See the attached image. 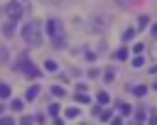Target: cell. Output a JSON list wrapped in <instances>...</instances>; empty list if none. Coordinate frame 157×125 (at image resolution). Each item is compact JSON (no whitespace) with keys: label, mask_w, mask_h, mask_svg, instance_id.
<instances>
[{"label":"cell","mask_w":157,"mask_h":125,"mask_svg":"<svg viewBox=\"0 0 157 125\" xmlns=\"http://www.w3.org/2000/svg\"><path fill=\"white\" fill-rule=\"evenodd\" d=\"M44 69H47V71H56V61L47 59V61H44Z\"/></svg>","instance_id":"cell-18"},{"label":"cell","mask_w":157,"mask_h":125,"mask_svg":"<svg viewBox=\"0 0 157 125\" xmlns=\"http://www.w3.org/2000/svg\"><path fill=\"white\" fill-rule=\"evenodd\" d=\"M64 115H66L69 120H74V118H78V108H66V110H64Z\"/></svg>","instance_id":"cell-11"},{"label":"cell","mask_w":157,"mask_h":125,"mask_svg":"<svg viewBox=\"0 0 157 125\" xmlns=\"http://www.w3.org/2000/svg\"><path fill=\"white\" fill-rule=\"evenodd\" d=\"M132 91H135V96H137V98H142V96L147 93V86H135Z\"/></svg>","instance_id":"cell-15"},{"label":"cell","mask_w":157,"mask_h":125,"mask_svg":"<svg viewBox=\"0 0 157 125\" xmlns=\"http://www.w3.org/2000/svg\"><path fill=\"white\" fill-rule=\"evenodd\" d=\"M108 100H110V98H108V93H103V91H101V93H98V105H105Z\"/></svg>","instance_id":"cell-19"},{"label":"cell","mask_w":157,"mask_h":125,"mask_svg":"<svg viewBox=\"0 0 157 125\" xmlns=\"http://www.w3.org/2000/svg\"><path fill=\"white\" fill-rule=\"evenodd\" d=\"M10 96V86L7 83H0V98H7Z\"/></svg>","instance_id":"cell-16"},{"label":"cell","mask_w":157,"mask_h":125,"mask_svg":"<svg viewBox=\"0 0 157 125\" xmlns=\"http://www.w3.org/2000/svg\"><path fill=\"white\" fill-rule=\"evenodd\" d=\"M0 61H7V49L0 47Z\"/></svg>","instance_id":"cell-26"},{"label":"cell","mask_w":157,"mask_h":125,"mask_svg":"<svg viewBox=\"0 0 157 125\" xmlns=\"http://www.w3.org/2000/svg\"><path fill=\"white\" fill-rule=\"evenodd\" d=\"M74 98H76V103H81V105H86V103H91V96H86L83 91H81V93L76 91V96H74Z\"/></svg>","instance_id":"cell-7"},{"label":"cell","mask_w":157,"mask_h":125,"mask_svg":"<svg viewBox=\"0 0 157 125\" xmlns=\"http://www.w3.org/2000/svg\"><path fill=\"white\" fill-rule=\"evenodd\" d=\"M135 120H137V123H145V120H147L145 110H137V113H135Z\"/></svg>","instance_id":"cell-23"},{"label":"cell","mask_w":157,"mask_h":125,"mask_svg":"<svg viewBox=\"0 0 157 125\" xmlns=\"http://www.w3.org/2000/svg\"><path fill=\"white\" fill-rule=\"evenodd\" d=\"M155 54H157V51H155Z\"/></svg>","instance_id":"cell-33"},{"label":"cell","mask_w":157,"mask_h":125,"mask_svg":"<svg viewBox=\"0 0 157 125\" xmlns=\"http://www.w3.org/2000/svg\"><path fill=\"white\" fill-rule=\"evenodd\" d=\"M12 123H15V120H12L10 115H2V118H0V125H12Z\"/></svg>","instance_id":"cell-25"},{"label":"cell","mask_w":157,"mask_h":125,"mask_svg":"<svg viewBox=\"0 0 157 125\" xmlns=\"http://www.w3.org/2000/svg\"><path fill=\"white\" fill-rule=\"evenodd\" d=\"M132 37H135V29H132V27H128V29L123 32V39H125V42H130Z\"/></svg>","instance_id":"cell-14"},{"label":"cell","mask_w":157,"mask_h":125,"mask_svg":"<svg viewBox=\"0 0 157 125\" xmlns=\"http://www.w3.org/2000/svg\"><path fill=\"white\" fill-rule=\"evenodd\" d=\"M37 96H39V86H32V88L27 91V100H34Z\"/></svg>","instance_id":"cell-9"},{"label":"cell","mask_w":157,"mask_h":125,"mask_svg":"<svg viewBox=\"0 0 157 125\" xmlns=\"http://www.w3.org/2000/svg\"><path fill=\"white\" fill-rule=\"evenodd\" d=\"M147 123H152V125H157V115H150V118H147Z\"/></svg>","instance_id":"cell-30"},{"label":"cell","mask_w":157,"mask_h":125,"mask_svg":"<svg viewBox=\"0 0 157 125\" xmlns=\"http://www.w3.org/2000/svg\"><path fill=\"white\" fill-rule=\"evenodd\" d=\"M49 115H52V118H59V105H56V103L49 105Z\"/></svg>","instance_id":"cell-20"},{"label":"cell","mask_w":157,"mask_h":125,"mask_svg":"<svg viewBox=\"0 0 157 125\" xmlns=\"http://www.w3.org/2000/svg\"><path fill=\"white\" fill-rule=\"evenodd\" d=\"M113 78H115V71H113V69H105V71H103V81H108V83H110Z\"/></svg>","instance_id":"cell-12"},{"label":"cell","mask_w":157,"mask_h":125,"mask_svg":"<svg viewBox=\"0 0 157 125\" xmlns=\"http://www.w3.org/2000/svg\"><path fill=\"white\" fill-rule=\"evenodd\" d=\"M113 59H118V61H125V59H128V49H125V47L115 49V51H113Z\"/></svg>","instance_id":"cell-5"},{"label":"cell","mask_w":157,"mask_h":125,"mask_svg":"<svg viewBox=\"0 0 157 125\" xmlns=\"http://www.w3.org/2000/svg\"><path fill=\"white\" fill-rule=\"evenodd\" d=\"M130 64H132L135 69H140V66H145V59H142V56H135V59H132Z\"/></svg>","instance_id":"cell-17"},{"label":"cell","mask_w":157,"mask_h":125,"mask_svg":"<svg viewBox=\"0 0 157 125\" xmlns=\"http://www.w3.org/2000/svg\"><path fill=\"white\" fill-rule=\"evenodd\" d=\"M142 49H145V44H140V42H137V44H135V47H132V51H135V54H140V51H142Z\"/></svg>","instance_id":"cell-27"},{"label":"cell","mask_w":157,"mask_h":125,"mask_svg":"<svg viewBox=\"0 0 157 125\" xmlns=\"http://www.w3.org/2000/svg\"><path fill=\"white\" fill-rule=\"evenodd\" d=\"M10 108H12V110H20V113H22V108H25V100H20V98H15V100L10 103Z\"/></svg>","instance_id":"cell-10"},{"label":"cell","mask_w":157,"mask_h":125,"mask_svg":"<svg viewBox=\"0 0 157 125\" xmlns=\"http://www.w3.org/2000/svg\"><path fill=\"white\" fill-rule=\"evenodd\" d=\"M147 25H150L147 15H140V20H137V27H147Z\"/></svg>","instance_id":"cell-22"},{"label":"cell","mask_w":157,"mask_h":125,"mask_svg":"<svg viewBox=\"0 0 157 125\" xmlns=\"http://www.w3.org/2000/svg\"><path fill=\"white\" fill-rule=\"evenodd\" d=\"M22 39H25L29 47H39V44H42V27H39L37 20H32V22H27V25L22 27Z\"/></svg>","instance_id":"cell-1"},{"label":"cell","mask_w":157,"mask_h":125,"mask_svg":"<svg viewBox=\"0 0 157 125\" xmlns=\"http://www.w3.org/2000/svg\"><path fill=\"white\" fill-rule=\"evenodd\" d=\"M88 78H98V69H91L88 71Z\"/></svg>","instance_id":"cell-29"},{"label":"cell","mask_w":157,"mask_h":125,"mask_svg":"<svg viewBox=\"0 0 157 125\" xmlns=\"http://www.w3.org/2000/svg\"><path fill=\"white\" fill-rule=\"evenodd\" d=\"M15 69H17L20 74H25L27 78H39V76H42V74H39V69H37V66H34V64L29 61V56H27V54H22V56L17 59Z\"/></svg>","instance_id":"cell-2"},{"label":"cell","mask_w":157,"mask_h":125,"mask_svg":"<svg viewBox=\"0 0 157 125\" xmlns=\"http://www.w3.org/2000/svg\"><path fill=\"white\" fill-rule=\"evenodd\" d=\"M93 27H96V29H105V27H108V17H96V20H93Z\"/></svg>","instance_id":"cell-6"},{"label":"cell","mask_w":157,"mask_h":125,"mask_svg":"<svg viewBox=\"0 0 157 125\" xmlns=\"http://www.w3.org/2000/svg\"><path fill=\"white\" fill-rule=\"evenodd\" d=\"M52 93H54V96H59V98H61V96H64V88H61V86H52Z\"/></svg>","instance_id":"cell-24"},{"label":"cell","mask_w":157,"mask_h":125,"mask_svg":"<svg viewBox=\"0 0 157 125\" xmlns=\"http://www.w3.org/2000/svg\"><path fill=\"white\" fill-rule=\"evenodd\" d=\"M49 2H59V0H49Z\"/></svg>","instance_id":"cell-32"},{"label":"cell","mask_w":157,"mask_h":125,"mask_svg":"<svg viewBox=\"0 0 157 125\" xmlns=\"http://www.w3.org/2000/svg\"><path fill=\"white\" fill-rule=\"evenodd\" d=\"M5 15H7L10 22H20V17H22V5H20L17 0L7 2V5H5Z\"/></svg>","instance_id":"cell-3"},{"label":"cell","mask_w":157,"mask_h":125,"mask_svg":"<svg viewBox=\"0 0 157 125\" xmlns=\"http://www.w3.org/2000/svg\"><path fill=\"white\" fill-rule=\"evenodd\" d=\"M115 105H118V110H120L123 115H128V113H132V108H130L128 103H115Z\"/></svg>","instance_id":"cell-13"},{"label":"cell","mask_w":157,"mask_h":125,"mask_svg":"<svg viewBox=\"0 0 157 125\" xmlns=\"http://www.w3.org/2000/svg\"><path fill=\"white\" fill-rule=\"evenodd\" d=\"M113 115H110V110H101V115H98V120H103V123H108Z\"/></svg>","instance_id":"cell-21"},{"label":"cell","mask_w":157,"mask_h":125,"mask_svg":"<svg viewBox=\"0 0 157 125\" xmlns=\"http://www.w3.org/2000/svg\"><path fill=\"white\" fill-rule=\"evenodd\" d=\"M2 32H5V37H12V32H15V22L7 20V22L2 25Z\"/></svg>","instance_id":"cell-8"},{"label":"cell","mask_w":157,"mask_h":125,"mask_svg":"<svg viewBox=\"0 0 157 125\" xmlns=\"http://www.w3.org/2000/svg\"><path fill=\"white\" fill-rule=\"evenodd\" d=\"M47 34L61 37V22H59V20H49V22H47Z\"/></svg>","instance_id":"cell-4"},{"label":"cell","mask_w":157,"mask_h":125,"mask_svg":"<svg viewBox=\"0 0 157 125\" xmlns=\"http://www.w3.org/2000/svg\"><path fill=\"white\" fill-rule=\"evenodd\" d=\"M152 34H155V39H157V25H152Z\"/></svg>","instance_id":"cell-31"},{"label":"cell","mask_w":157,"mask_h":125,"mask_svg":"<svg viewBox=\"0 0 157 125\" xmlns=\"http://www.w3.org/2000/svg\"><path fill=\"white\" fill-rule=\"evenodd\" d=\"M86 59H88V61H96V54H93V51L88 49V51H86Z\"/></svg>","instance_id":"cell-28"}]
</instances>
